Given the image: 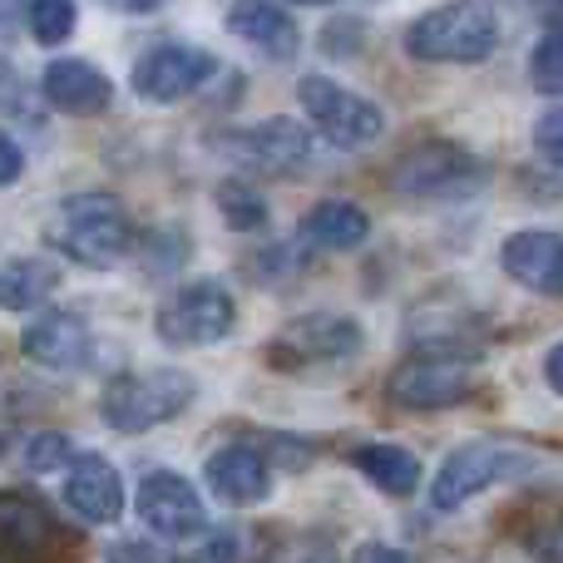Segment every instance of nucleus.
Returning <instances> with one entry per match:
<instances>
[{"label": "nucleus", "instance_id": "obj_1", "mask_svg": "<svg viewBox=\"0 0 563 563\" xmlns=\"http://www.w3.org/2000/svg\"><path fill=\"white\" fill-rule=\"evenodd\" d=\"M45 243L79 267H114L134 247V218L114 194H75L49 213Z\"/></svg>", "mask_w": 563, "mask_h": 563}, {"label": "nucleus", "instance_id": "obj_2", "mask_svg": "<svg viewBox=\"0 0 563 563\" xmlns=\"http://www.w3.org/2000/svg\"><path fill=\"white\" fill-rule=\"evenodd\" d=\"M499 45V15L489 0H450V5L426 10L406 30V55L426 65H475L495 55Z\"/></svg>", "mask_w": 563, "mask_h": 563}, {"label": "nucleus", "instance_id": "obj_3", "mask_svg": "<svg viewBox=\"0 0 563 563\" xmlns=\"http://www.w3.org/2000/svg\"><path fill=\"white\" fill-rule=\"evenodd\" d=\"M198 396V380L188 371H119L99 396V416L119 430V435H144L154 426H168L184 416Z\"/></svg>", "mask_w": 563, "mask_h": 563}, {"label": "nucleus", "instance_id": "obj_4", "mask_svg": "<svg viewBox=\"0 0 563 563\" xmlns=\"http://www.w3.org/2000/svg\"><path fill=\"white\" fill-rule=\"evenodd\" d=\"M534 470V455L515 445H499V440H470V445L450 450L445 465L430 479V509L440 515H455L460 505H470L475 495L505 485V479H519Z\"/></svg>", "mask_w": 563, "mask_h": 563}, {"label": "nucleus", "instance_id": "obj_5", "mask_svg": "<svg viewBox=\"0 0 563 563\" xmlns=\"http://www.w3.org/2000/svg\"><path fill=\"white\" fill-rule=\"evenodd\" d=\"M75 534L35 489H0V563H69Z\"/></svg>", "mask_w": 563, "mask_h": 563}, {"label": "nucleus", "instance_id": "obj_6", "mask_svg": "<svg viewBox=\"0 0 563 563\" xmlns=\"http://www.w3.org/2000/svg\"><path fill=\"white\" fill-rule=\"evenodd\" d=\"M485 178H489L485 158H475L470 148L450 144V139L416 144L410 154L396 158V168H390V184L410 198H470L485 188Z\"/></svg>", "mask_w": 563, "mask_h": 563}, {"label": "nucleus", "instance_id": "obj_7", "mask_svg": "<svg viewBox=\"0 0 563 563\" xmlns=\"http://www.w3.org/2000/svg\"><path fill=\"white\" fill-rule=\"evenodd\" d=\"M154 327L158 341H168V346H213L238 327V301L223 282L198 277L158 307Z\"/></svg>", "mask_w": 563, "mask_h": 563}, {"label": "nucleus", "instance_id": "obj_8", "mask_svg": "<svg viewBox=\"0 0 563 563\" xmlns=\"http://www.w3.org/2000/svg\"><path fill=\"white\" fill-rule=\"evenodd\" d=\"M475 361L460 356V351H420L406 366L390 371L386 390L396 406L406 410H445L460 400L475 396Z\"/></svg>", "mask_w": 563, "mask_h": 563}, {"label": "nucleus", "instance_id": "obj_9", "mask_svg": "<svg viewBox=\"0 0 563 563\" xmlns=\"http://www.w3.org/2000/svg\"><path fill=\"white\" fill-rule=\"evenodd\" d=\"M297 99H301V109H307V119L336 148H361V144H371V139H380V129H386V114H380V104H371L366 95L336 85V79L307 75L297 85Z\"/></svg>", "mask_w": 563, "mask_h": 563}, {"label": "nucleus", "instance_id": "obj_10", "mask_svg": "<svg viewBox=\"0 0 563 563\" xmlns=\"http://www.w3.org/2000/svg\"><path fill=\"white\" fill-rule=\"evenodd\" d=\"M366 346V331L356 317L341 311H307V317L287 321L273 341V361L277 366H336L351 361Z\"/></svg>", "mask_w": 563, "mask_h": 563}, {"label": "nucleus", "instance_id": "obj_11", "mask_svg": "<svg viewBox=\"0 0 563 563\" xmlns=\"http://www.w3.org/2000/svg\"><path fill=\"white\" fill-rule=\"evenodd\" d=\"M218 148H223L228 158H238L243 168H253V174H297V168L311 164V134L297 124V119H263V124H247V129H228L223 139H218Z\"/></svg>", "mask_w": 563, "mask_h": 563}, {"label": "nucleus", "instance_id": "obj_12", "mask_svg": "<svg viewBox=\"0 0 563 563\" xmlns=\"http://www.w3.org/2000/svg\"><path fill=\"white\" fill-rule=\"evenodd\" d=\"M218 75V59L198 45H154L134 65V95L148 104H178Z\"/></svg>", "mask_w": 563, "mask_h": 563}, {"label": "nucleus", "instance_id": "obj_13", "mask_svg": "<svg viewBox=\"0 0 563 563\" xmlns=\"http://www.w3.org/2000/svg\"><path fill=\"white\" fill-rule=\"evenodd\" d=\"M139 519L154 529L158 539H194L208 529V509L198 499V489L174 470H154L139 479Z\"/></svg>", "mask_w": 563, "mask_h": 563}, {"label": "nucleus", "instance_id": "obj_14", "mask_svg": "<svg viewBox=\"0 0 563 563\" xmlns=\"http://www.w3.org/2000/svg\"><path fill=\"white\" fill-rule=\"evenodd\" d=\"M20 351H25V361H35L45 371H79L89 366L95 336H89V321L79 311H45L25 327Z\"/></svg>", "mask_w": 563, "mask_h": 563}, {"label": "nucleus", "instance_id": "obj_15", "mask_svg": "<svg viewBox=\"0 0 563 563\" xmlns=\"http://www.w3.org/2000/svg\"><path fill=\"white\" fill-rule=\"evenodd\" d=\"M203 479L223 505H263L273 495V460L263 455L257 445H223L208 455Z\"/></svg>", "mask_w": 563, "mask_h": 563}, {"label": "nucleus", "instance_id": "obj_16", "mask_svg": "<svg viewBox=\"0 0 563 563\" xmlns=\"http://www.w3.org/2000/svg\"><path fill=\"white\" fill-rule=\"evenodd\" d=\"M65 505L85 525H114L124 515V479L104 455H75L65 475Z\"/></svg>", "mask_w": 563, "mask_h": 563}, {"label": "nucleus", "instance_id": "obj_17", "mask_svg": "<svg viewBox=\"0 0 563 563\" xmlns=\"http://www.w3.org/2000/svg\"><path fill=\"white\" fill-rule=\"evenodd\" d=\"M40 85H45V99L59 114H75V119H95L114 104L109 75H99L89 59H55V65H45Z\"/></svg>", "mask_w": 563, "mask_h": 563}, {"label": "nucleus", "instance_id": "obj_18", "mask_svg": "<svg viewBox=\"0 0 563 563\" xmlns=\"http://www.w3.org/2000/svg\"><path fill=\"white\" fill-rule=\"evenodd\" d=\"M505 273L539 297H563V238L559 233H515L499 253Z\"/></svg>", "mask_w": 563, "mask_h": 563}, {"label": "nucleus", "instance_id": "obj_19", "mask_svg": "<svg viewBox=\"0 0 563 563\" xmlns=\"http://www.w3.org/2000/svg\"><path fill=\"white\" fill-rule=\"evenodd\" d=\"M228 30H233L238 40H247L253 49H263L267 59H291L301 49L297 25H291V15L277 0H233Z\"/></svg>", "mask_w": 563, "mask_h": 563}, {"label": "nucleus", "instance_id": "obj_20", "mask_svg": "<svg viewBox=\"0 0 563 563\" xmlns=\"http://www.w3.org/2000/svg\"><path fill=\"white\" fill-rule=\"evenodd\" d=\"M301 238L327 253H351L371 238V218L361 203H346V198H321L307 218H301Z\"/></svg>", "mask_w": 563, "mask_h": 563}, {"label": "nucleus", "instance_id": "obj_21", "mask_svg": "<svg viewBox=\"0 0 563 563\" xmlns=\"http://www.w3.org/2000/svg\"><path fill=\"white\" fill-rule=\"evenodd\" d=\"M351 465H356L361 475L390 499H410L420 489V460L410 455L406 445H386V440H376V445H356L351 450Z\"/></svg>", "mask_w": 563, "mask_h": 563}, {"label": "nucleus", "instance_id": "obj_22", "mask_svg": "<svg viewBox=\"0 0 563 563\" xmlns=\"http://www.w3.org/2000/svg\"><path fill=\"white\" fill-rule=\"evenodd\" d=\"M59 287V267L45 257H10L0 267V307L5 311H30Z\"/></svg>", "mask_w": 563, "mask_h": 563}, {"label": "nucleus", "instance_id": "obj_23", "mask_svg": "<svg viewBox=\"0 0 563 563\" xmlns=\"http://www.w3.org/2000/svg\"><path fill=\"white\" fill-rule=\"evenodd\" d=\"M529 79L544 95H563V0L549 5V30L529 55Z\"/></svg>", "mask_w": 563, "mask_h": 563}, {"label": "nucleus", "instance_id": "obj_24", "mask_svg": "<svg viewBox=\"0 0 563 563\" xmlns=\"http://www.w3.org/2000/svg\"><path fill=\"white\" fill-rule=\"evenodd\" d=\"M218 213H223V223L233 233H257V228H267V198L243 178H228L218 188Z\"/></svg>", "mask_w": 563, "mask_h": 563}, {"label": "nucleus", "instance_id": "obj_25", "mask_svg": "<svg viewBox=\"0 0 563 563\" xmlns=\"http://www.w3.org/2000/svg\"><path fill=\"white\" fill-rule=\"evenodd\" d=\"M75 0H30V35L40 45H65L75 35Z\"/></svg>", "mask_w": 563, "mask_h": 563}, {"label": "nucleus", "instance_id": "obj_26", "mask_svg": "<svg viewBox=\"0 0 563 563\" xmlns=\"http://www.w3.org/2000/svg\"><path fill=\"white\" fill-rule=\"evenodd\" d=\"M525 549H529V554H534L539 563H563V509L544 515L534 529H529Z\"/></svg>", "mask_w": 563, "mask_h": 563}, {"label": "nucleus", "instance_id": "obj_27", "mask_svg": "<svg viewBox=\"0 0 563 563\" xmlns=\"http://www.w3.org/2000/svg\"><path fill=\"white\" fill-rule=\"evenodd\" d=\"M69 460V440L59 435V430H45V435H35L25 445V465L30 470H59Z\"/></svg>", "mask_w": 563, "mask_h": 563}, {"label": "nucleus", "instance_id": "obj_28", "mask_svg": "<svg viewBox=\"0 0 563 563\" xmlns=\"http://www.w3.org/2000/svg\"><path fill=\"white\" fill-rule=\"evenodd\" d=\"M534 148H539V158H549V164L563 168V109H549V114L534 124Z\"/></svg>", "mask_w": 563, "mask_h": 563}, {"label": "nucleus", "instance_id": "obj_29", "mask_svg": "<svg viewBox=\"0 0 563 563\" xmlns=\"http://www.w3.org/2000/svg\"><path fill=\"white\" fill-rule=\"evenodd\" d=\"M109 563H174L164 544H148V539H119L109 544Z\"/></svg>", "mask_w": 563, "mask_h": 563}, {"label": "nucleus", "instance_id": "obj_30", "mask_svg": "<svg viewBox=\"0 0 563 563\" xmlns=\"http://www.w3.org/2000/svg\"><path fill=\"white\" fill-rule=\"evenodd\" d=\"M188 563H238V534L233 529H218V534L203 539V549H194Z\"/></svg>", "mask_w": 563, "mask_h": 563}, {"label": "nucleus", "instance_id": "obj_31", "mask_svg": "<svg viewBox=\"0 0 563 563\" xmlns=\"http://www.w3.org/2000/svg\"><path fill=\"white\" fill-rule=\"evenodd\" d=\"M20 174H25V154H20V144L0 129V188H10Z\"/></svg>", "mask_w": 563, "mask_h": 563}, {"label": "nucleus", "instance_id": "obj_32", "mask_svg": "<svg viewBox=\"0 0 563 563\" xmlns=\"http://www.w3.org/2000/svg\"><path fill=\"white\" fill-rule=\"evenodd\" d=\"M351 563H420V559L396 544H361L356 554H351Z\"/></svg>", "mask_w": 563, "mask_h": 563}, {"label": "nucleus", "instance_id": "obj_33", "mask_svg": "<svg viewBox=\"0 0 563 563\" xmlns=\"http://www.w3.org/2000/svg\"><path fill=\"white\" fill-rule=\"evenodd\" d=\"M263 563H336L327 554V549H317V544H297V549H277L273 559H263Z\"/></svg>", "mask_w": 563, "mask_h": 563}, {"label": "nucleus", "instance_id": "obj_34", "mask_svg": "<svg viewBox=\"0 0 563 563\" xmlns=\"http://www.w3.org/2000/svg\"><path fill=\"white\" fill-rule=\"evenodd\" d=\"M544 380L563 396V341H559L554 351H549V361H544Z\"/></svg>", "mask_w": 563, "mask_h": 563}, {"label": "nucleus", "instance_id": "obj_35", "mask_svg": "<svg viewBox=\"0 0 563 563\" xmlns=\"http://www.w3.org/2000/svg\"><path fill=\"white\" fill-rule=\"evenodd\" d=\"M109 10H124V15H148V10L168 5V0H104Z\"/></svg>", "mask_w": 563, "mask_h": 563}, {"label": "nucleus", "instance_id": "obj_36", "mask_svg": "<svg viewBox=\"0 0 563 563\" xmlns=\"http://www.w3.org/2000/svg\"><path fill=\"white\" fill-rule=\"evenodd\" d=\"M297 5H336V0H297Z\"/></svg>", "mask_w": 563, "mask_h": 563}, {"label": "nucleus", "instance_id": "obj_37", "mask_svg": "<svg viewBox=\"0 0 563 563\" xmlns=\"http://www.w3.org/2000/svg\"><path fill=\"white\" fill-rule=\"evenodd\" d=\"M519 5H539V0H519ZM544 5H554V0H544Z\"/></svg>", "mask_w": 563, "mask_h": 563}]
</instances>
